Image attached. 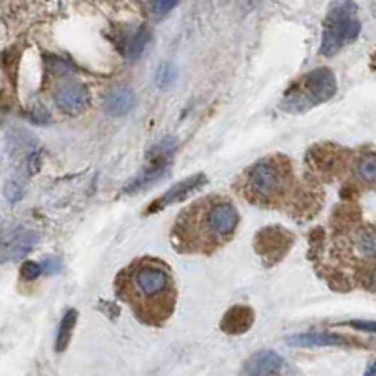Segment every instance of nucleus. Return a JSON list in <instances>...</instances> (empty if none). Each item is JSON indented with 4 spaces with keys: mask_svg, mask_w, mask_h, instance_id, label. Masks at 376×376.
<instances>
[{
    "mask_svg": "<svg viewBox=\"0 0 376 376\" xmlns=\"http://www.w3.org/2000/svg\"><path fill=\"white\" fill-rule=\"evenodd\" d=\"M337 92V77L329 68H316L301 77L286 91L282 109L290 113H305L328 102Z\"/></svg>",
    "mask_w": 376,
    "mask_h": 376,
    "instance_id": "7ed1b4c3",
    "label": "nucleus"
},
{
    "mask_svg": "<svg viewBox=\"0 0 376 376\" xmlns=\"http://www.w3.org/2000/svg\"><path fill=\"white\" fill-rule=\"evenodd\" d=\"M156 83H158V87H167L172 85L173 81H175V70H173L172 66L167 65H162L158 70H156V75H155Z\"/></svg>",
    "mask_w": 376,
    "mask_h": 376,
    "instance_id": "412c9836",
    "label": "nucleus"
},
{
    "mask_svg": "<svg viewBox=\"0 0 376 376\" xmlns=\"http://www.w3.org/2000/svg\"><path fill=\"white\" fill-rule=\"evenodd\" d=\"M42 275V267L38 262H25L21 265V277L25 280H36Z\"/></svg>",
    "mask_w": 376,
    "mask_h": 376,
    "instance_id": "5701e85b",
    "label": "nucleus"
},
{
    "mask_svg": "<svg viewBox=\"0 0 376 376\" xmlns=\"http://www.w3.org/2000/svg\"><path fill=\"white\" fill-rule=\"evenodd\" d=\"M53 98L60 111L68 113V115H79L89 106V92H87L85 85H79V83L60 85L55 91Z\"/></svg>",
    "mask_w": 376,
    "mask_h": 376,
    "instance_id": "6e6552de",
    "label": "nucleus"
},
{
    "mask_svg": "<svg viewBox=\"0 0 376 376\" xmlns=\"http://www.w3.org/2000/svg\"><path fill=\"white\" fill-rule=\"evenodd\" d=\"M136 108L134 91L126 85L113 87L104 98V109L111 117H124Z\"/></svg>",
    "mask_w": 376,
    "mask_h": 376,
    "instance_id": "9b49d317",
    "label": "nucleus"
},
{
    "mask_svg": "<svg viewBox=\"0 0 376 376\" xmlns=\"http://www.w3.org/2000/svg\"><path fill=\"white\" fill-rule=\"evenodd\" d=\"M350 326H354V328L360 329H367V331H375V324L372 322H350Z\"/></svg>",
    "mask_w": 376,
    "mask_h": 376,
    "instance_id": "393cba45",
    "label": "nucleus"
},
{
    "mask_svg": "<svg viewBox=\"0 0 376 376\" xmlns=\"http://www.w3.org/2000/svg\"><path fill=\"white\" fill-rule=\"evenodd\" d=\"M167 164H170V160H150V166L145 167L140 175H136L123 190L126 194H136L149 188L150 184L158 183V181L166 175Z\"/></svg>",
    "mask_w": 376,
    "mask_h": 376,
    "instance_id": "4468645a",
    "label": "nucleus"
},
{
    "mask_svg": "<svg viewBox=\"0 0 376 376\" xmlns=\"http://www.w3.org/2000/svg\"><path fill=\"white\" fill-rule=\"evenodd\" d=\"M355 243H358V248H360L361 253L367 254V256H375V230H372V226H363L360 231H358V236H355Z\"/></svg>",
    "mask_w": 376,
    "mask_h": 376,
    "instance_id": "a211bd4d",
    "label": "nucleus"
},
{
    "mask_svg": "<svg viewBox=\"0 0 376 376\" xmlns=\"http://www.w3.org/2000/svg\"><path fill=\"white\" fill-rule=\"evenodd\" d=\"M288 344L299 348H316V346H346L348 338L329 331H312V333H299L288 337Z\"/></svg>",
    "mask_w": 376,
    "mask_h": 376,
    "instance_id": "ddd939ff",
    "label": "nucleus"
},
{
    "mask_svg": "<svg viewBox=\"0 0 376 376\" xmlns=\"http://www.w3.org/2000/svg\"><path fill=\"white\" fill-rule=\"evenodd\" d=\"M150 34L147 28H140L138 33H134L132 36L128 38V42H126V48H124V53L128 59H136V57H140L145 48L149 45Z\"/></svg>",
    "mask_w": 376,
    "mask_h": 376,
    "instance_id": "dca6fc26",
    "label": "nucleus"
},
{
    "mask_svg": "<svg viewBox=\"0 0 376 376\" xmlns=\"http://www.w3.org/2000/svg\"><path fill=\"white\" fill-rule=\"evenodd\" d=\"M355 11L358 8H355L354 0H335L324 23L320 53L326 57H333L346 43L354 42L361 31Z\"/></svg>",
    "mask_w": 376,
    "mask_h": 376,
    "instance_id": "20e7f679",
    "label": "nucleus"
},
{
    "mask_svg": "<svg viewBox=\"0 0 376 376\" xmlns=\"http://www.w3.org/2000/svg\"><path fill=\"white\" fill-rule=\"evenodd\" d=\"M360 175L363 177V181H367V183H375V177H376L375 155L363 156V158H361V162H360Z\"/></svg>",
    "mask_w": 376,
    "mask_h": 376,
    "instance_id": "aec40b11",
    "label": "nucleus"
},
{
    "mask_svg": "<svg viewBox=\"0 0 376 376\" xmlns=\"http://www.w3.org/2000/svg\"><path fill=\"white\" fill-rule=\"evenodd\" d=\"M175 149H177V141L173 140V138H164V140L158 141L150 149V160H167Z\"/></svg>",
    "mask_w": 376,
    "mask_h": 376,
    "instance_id": "6ab92c4d",
    "label": "nucleus"
},
{
    "mask_svg": "<svg viewBox=\"0 0 376 376\" xmlns=\"http://www.w3.org/2000/svg\"><path fill=\"white\" fill-rule=\"evenodd\" d=\"M205 183H207V177H205L204 173H196V175H192V177L181 181V183L173 184V187L170 188L164 196H160V198L156 199L155 204H150V207L147 209V215H150V213H158V211H162L164 207H167V205L183 201V199L188 198L194 190L201 188Z\"/></svg>",
    "mask_w": 376,
    "mask_h": 376,
    "instance_id": "0eeeda50",
    "label": "nucleus"
},
{
    "mask_svg": "<svg viewBox=\"0 0 376 376\" xmlns=\"http://www.w3.org/2000/svg\"><path fill=\"white\" fill-rule=\"evenodd\" d=\"M284 361L273 350H260L247 360L241 376H279Z\"/></svg>",
    "mask_w": 376,
    "mask_h": 376,
    "instance_id": "1a4fd4ad",
    "label": "nucleus"
},
{
    "mask_svg": "<svg viewBox=\"0 0 376 376\" xmlns=\"http://www.w3.org/2000/svg\"><path fill=\"white\" fill-rule=\"evenodd\" d=\"M38 233L27 228H19L11 233V237L6 241V245L2 247V256L0 258L8 262V260H21L23 256H27L38 243Z\"/></svg>",
    "mask_w": 376,
    "mask_h": 376,
    "instance_id": "9d476101",
    "label": "nucleus"
},
{
    "mask_svg": "<svg viewBox=\"0 0 376 376\" xmlns=\"http://www.w3.org/2000/svg\"><path fill=\"white\" fill-rule=\"evenodd\" d=\"M239 224L236 205L221 199H201L179 216L175 237L192 248H215L230 239Z\"/></svg>",
    "mask_w": 376,
    "mask_h": 376,
    "instance_id": "f03ea898",
    "label": "nucleus"
},
{
    "mask_svg": "<svg viewBox=\"0 0 376 376\" xmlns=\"http://www.w3.org/2000/svg\"><path fill=\"white\" fill-rule=\"evenodd\" d=\"M124 297L149 322H160L172 314L175 292L172 275L162 263L138 262L124 273Z\"/></svg>",
    "mask_w": 376,
    "mask_h": 376,
    "instance_id": "f257e3e1",
    "label": "nucleus"
},
{
    "mask_svg": "<svg viewBox=\"0 0 376 376\" xmlns=\"http://www.w3.org/2000/svg\"><path fill=\"white\" fill-rule=\"evenodd\" d=\"M237 2H239L241 6H247V8H254V6L258 4L260 0H237Z\"/></svg>",
    "mask_w": 376,
    "mask_h": 376,
    "instance_id": "a878e982",
    "label": "nucleus"
},
{
    "mask_svg": "<svg viewBox=\"0 0 376 376\" xmlns=\"http://www.w3.org/2000/svg\"><path fill=\"white\" fill-rule=\"evenodd\" d=\"M28 175H17V177L10 179L4 188V196L10 204H17L19 199L25 196V187H27Z\"/></svg>",
    "mask_w": 376,
    "mask_h": 376,
    "instance_id": "f3484780",
    "label": "nucleus"
},
{
    "mask_svg": "<svg viewBox=\"0 0 376 376\" xmlns=\"http://www.w3.org/2000/svg\"><path fill=\"white\" fill-rule=\"evenodd\" d=\"M75 324H77V311L70 309V311L62 316V320H60L59 333H57V344H55V350H57V352H65V350L68 348Z\"/></svg>",
    "mask_w": 376,
    "mask_h": 376,
    "instance_id": "2eb2a0df",
    "label": "nucleus"
},
{
    "mask_svg": "<svg viewBox=\"0 0 376 376\" xmlns=\"http://www.w3.org/2000/svg\"><path fill=\"white\" fill-rule=\"evenodd\" d=\"M292 241L294 239L290 231L280 226H269L256 236V253L267 265H275L288 254Z\"/></svg>",
    "mask_w": 376,
    "mask_h": 376,
    "instance_id": "423d86ee",
    "label": "nucleus"
},
{
    "mask_svg": "<svg viewBox=\"0 0 376 376\" xmlns=\"http://www.w3.org/2000/svg\"><path fill=\"white\" fill-rule=\"evenodd\" d=\"M179 0H153V13L158 17L166 16V13H170V11L177 6Z\"/></svg>",
    "mask_w": 376,
    "mask_h": 376,
    "instance_id": "4be33fe9",
    "label": "nucleus"
},
{
    "mask_svg": "<svg viewBox=\"0 0 376 376\" xmlns=\"http://www.w3.org/2000/svg\"><path fill=\"white\" fill-rule=\"evenodd\" d=\"M254 324V311L250 306L237 305L226 312L222 318L221 328L228 335H243L253 328Z\"/></svg>",
    "mask_w": 376,
    "mask_h": 376,
    "instance_id": "f8f14e48",
    "label": "nucleus"
},
{
    "mask_svg": "<svg viewBox=\"0 0 376 376\" xmlns=\"http://www.w3.org/2000/svg\"><path fill=\"white\" fill-rule=\"evenodd\" d=\"M286 166L277 160H262L250 167L247 190L260 204H271L284 194Z\"/></svg>",
    "mask_w": 376,
    "mask_h": 376,
    "instance_id": "39448f33",
    "label": "nucleus"
},
{
    "mask_svg": "<svg viewBox=\"0 0 376 376\" xmlns=\"http://www.w3.org/2000/svg\"><path fill=\"white\" fill-rule=\"evenodd\" d=\"M40 267H42V273L57 275L60 271V267H62V263H60L59 258H48Z\"/></svg>",
    "mask_w": 376,
    "mask_h": 376,
    "instance_id": "b1692460",
    "label": "nucleus"
}]
</instances>
